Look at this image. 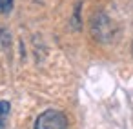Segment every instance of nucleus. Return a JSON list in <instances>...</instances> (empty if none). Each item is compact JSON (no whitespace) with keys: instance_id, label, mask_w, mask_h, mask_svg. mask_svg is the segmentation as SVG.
I'll return each instance as SVG.
<instances>
[{"instance_id":"obj_1","label":"nucleus","mask_w":133,"mask_h":129,"mask_svg":"<svg viewBox=\"0 0 133 129\" xmlns=\"http://www.w3.org/2000/svg\"><path fill=\"white\" fill-rule=\"evenodd\" d=\"M35 129H68V118L57 109H48L37 118Z\"/></svg>"},{"instance_id":"obj_2","label":"nucleus","mask_w":133,"mask_h":129,"mask_svg":"<svg viewBox=\"0 0 133 129\" xmlns=\"http://www.w3.org/2000/svg\"><path fill=\"white\" fill-rule=\"evenodd\" d=\"M9 102L6 100H0V129H4V124H6V118L9 114Z\"/></svg>"},{"instance_id":"obj_3","label":"nucleus","mask_w":133,"mask_h":129,"mask_svg":"<svg viewBox=\"0 0 133 129\" xmlns=\"http://www.w3.org/2000/svg\"><path fill=\"white\" fill-rule=\"evenodd\" d=\"M13 8V0H0V13H9Z\"/></svg>"}]
</instances>
